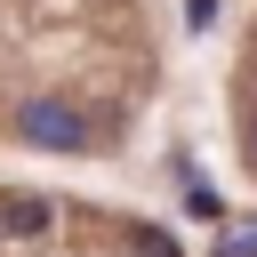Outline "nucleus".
I'll use <instances>...</instances> for the list:
<instances>
[{
	"mask_svg": "<svg viewBox=\"0 0 257 257\" xmlns=\"http://www.w3.org/2000/svg\"><path fill=\"white\" fill-rule=\"evenodd\" d=\"M241 153H249V169H257V120H249V137H241Z\"/></svg>",
	"mask_w": 257,
	"mask_h": 257,
	"instance_id": "6",
	"label": "nucleus"
},
{
	"mask_svg": "<svg viewBox=\"0 0 257 257\" xmlns=\"http://www.w3.org/2000/svg\"><path fill=\"white\" fill-rule=\"evenodd\" d=\"M137 249H145V257H177V241H169V233H153V225H137Z\"/></svg>",
	"mask_w": 257,
	"mask_h": 257,
	"instance_id": "5",
	"label": "nucleus"
},
{
	"mask_svg": "<svg viewBox=\"0 0 257 257\" xmlns=\"http://www.w3.org/2000/svg\"><path fill=\"white\" fill-rule=\"evenodd\" d=\"M16 137L40 145V153H88V145H96V120H88L72 96H24V104H16Z\"/></svg>",
	"mask_w": 257,
	"mask_h": 257,
	"instance_id": "1",
	"label": "nucleus"
},
{
	"mask_svg": "<svg viewBox=\"0 0 257 257\" xmlns=\"http://www.w3.org/2000/svg\"><path fill=\"white\" fill-rule=\"evenodd\" d=\"M185 209H193V217H209V225H225V201H217L209 185H193V193H185Z\"/></svg>",
	"mask_w": 257,
	"mask_h": 257,
	"instance_id": "4",
	"label": "nucleus"
},
{
	"mask_svg": "<svg viewBox=\"0 0 257 257\" xmlns=\"http://www.w3.org/2000/svg\"><path fill=\"white\" fill-rule=\"evenodd\" d=\"M217 257H257V217H241V225H217Z\"/></svg>",
	"mask_w": 257,
	"mask_h": 257,
	"instance_id": "3",
	"label": "nucleus"
},
{
	"mask_svg": "<svg viewBox=\"0 0 257 257\" xmlns=\"http://www.w3.org/2000/svg\"><path fill=\"white\" fill-rule=\"evenodd\" d=\"M48 217H56L48 193H8V201H0V225H8V233H48Z\"/></svg>",
	"mask_w": 257,
	"mask_h": 257,
	"instance_id": "2",
	"label": "nucleus"
}]
</instances>
